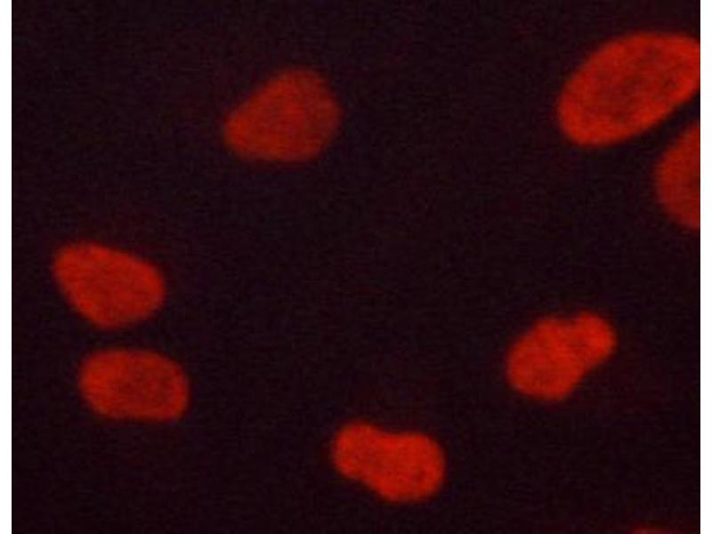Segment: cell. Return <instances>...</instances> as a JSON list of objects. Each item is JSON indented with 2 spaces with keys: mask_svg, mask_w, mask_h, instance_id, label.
<instances>
[{
  "mask_svg": "<svg viewBox=\"0 0 712 534\" xmlns=\"http://www.w3.org/2000/svg\"><path fill=\"white\" fill-rule=\"evenodd\" d=\"M82 394L101 415L166 421L189 402V384L170 359L146 351L109 349L86 359L79 373Z\"/></svg>",
  "mask_w": 712,
  "mask_h": 534,
  "instance_id": "obj_5",
  "label": "cell"
},
{
  "mask_svg": "<svg viewBox=\"0 0 712 534\" xmlns=\"http://www.w3.org/2000/svg\"><path fill=\"white\" fill-rule=\"evenodd\" d=\"M614 345L612 329L596 315L547 319L514 344L506 359V376L510 384L525 395L560 399L604 360Z\"/></svg>",
  "mask_w": 712,
  "mask_h": 534,
  "instance_id": "obj_6",
  "label": "cell"
},
{
  "mask_svg": "<svg viewBox=\"0 0 712 534\" xmlns=\"http://www.w3.org/2000/svg\"><path fill=\"white\" fill-rule=\"evenodd\" d=\"M700 126L693 125L671 145L660 161L657 185L670 214L692 228L700 224Z\"/></svg>",
  "mask_w": 712,
  "mask_h": 534,
  "instance_id": "obj_7",
  "label": "cell"
},
{
  "mask_svg": "<svg viewBox=\"0 0 712 534\" xmlns=\"http://www.w3.org/2000/svg\"><path fill=\"white\" fill-rule=\"evenodd\" d=\"M330 454L343 476L390 502L425 500L439 490L445 478L441 448L422 433L354 422L336 433Z\"/></svg>",
  "mask_w": 712,
  "mask_h": 534,
  "instance_id": "obj_4",
  "label": "cell"
},
{
  "mask_svg": "<svg viewBox=\"0 0 712 534\" xmlns=\"http://www.w3.org/2000/svg\"><path fill=\"white\" fill-rule=\"evenodd\" d=\"M53 274L73 308L98 328L116 329L153 314L165 297L161 274L150 263L96 243L63 247Z\"/></svg>",
  "mask_w": 712,
  "mask_h": 534,
  "instance_id": "obj_3",
  "label": "cell"
},
{
  "mask_svg": "<svg viewBox=\"0 0 712 534\" xmlns=\"http://www.w3.org/2000/svg\"><path fill=\"white\" fill-rule=\"evenodd\" d=\"M700 81V48L689 36L637 33L611 41L574 72L557 114L567 136L598 146L636 135L690 100Z\"/></svg>",
  "mask_w": 712,
  "mask_h": 534,
  "instance_id": "obj_1",
  "label": "cell"
},
{
  "mask_svg": "<svg viewBox=\"0 0 712 534\" xmlns=\"http://www.w3.org/2000/svg\"><path fill=\"white\" fill-rule=\"evenodd\" d=\"M340 110L323 79L296 69L273 77L234 109L223 137L253 159L301 161L315 157L339 124Z\"/></svg>",
  "mask_w": 712,
  "mask_h": 534,
  "instance_id": "obj_2",
  "label": "cell"
}]
</instances>
